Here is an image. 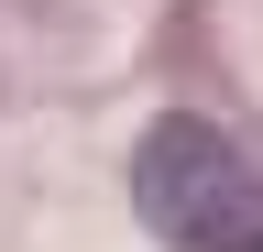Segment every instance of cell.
Wrapping results in <instances>:
<instances>
[{
    "label": "cell",
    "instance_id": "obj_1",
    "mask_svg": "<svg viewBox=\"0 0 263 252\" xmlns=\"http://www.w3.org/2000/svg\"><path fill=\"white\" fill-rule=\"evenodd\" d=\"M132 208L154 219L176 252H263V186L230 121L209 110H164L132 143Z\"/></svg>",
    "mask_w": 263,
    "mask_h": 252
}]
</instances>
